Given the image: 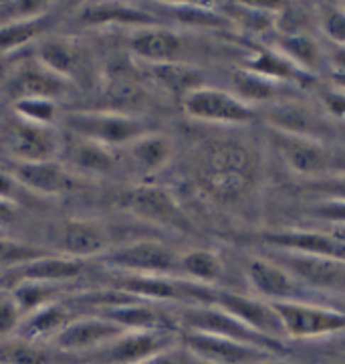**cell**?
Returning <instances> with one entry per match:
<instances>
[{"instance_id": "1", "label": "cell", "mask_w": 345, "mask_h": 364, "mask_svg": "<svg viewBox=\"0 0 345 364\" xmlns=\"http://www.w3.org/2000/svg\"><path fill=\"white\" fill-rule=\"evenodd\" d=\"M256 172L253 150L236 140H208L194 160L198 186L220 205H236L251 195Z\"/></svg>"}, {"instance_id": "2", "label": "cell", "mask_w": 345, "mask_h": 364, "mask_svg": "<svg viewBox=\"0 0 345 364\" xmlns=\"http://www.w3.org/2000/svg\"><path fill=\"white\" fill-rule=\"evenodd\" d=\"M61 122L71 136L105 146L109 150H121L129 142L148 134L146 119L119 109H69Z\"/></svg>"}, {"instance_id": "3", "label": "cell", "mask_w": 345, "mask_h": 364, "mask_svg": "<svg viewBox=\"0 0 345 364\" xmlns=\"http://www.w3.org/2000/svg\"><path fill=\"white\" fill-rule=\"evenodd\" d=\"M268 138L291 172L311 181H323L345 172V152L325 144L321 138L270 128Z\"/></svg>"}, {"instance_id": "4", "label": "cell", "mask_w": 345, "mask_h": 364, "mask_svg": "<svg viewBox=\"0 0 345 364\" xmlns=\"http://www.w3.org/2000/svg\"><path fill=\"white\" fill-rule=\"evenodd\" d=\"M180 253L158 239H136L99 255L102 265L119 275H176Z\"/></svg>"}, {"instance_id": "5", "label": "cell", "mask_w": 345, "mask_h": 364, "mask_svg": "<svg viewBox=\"0 0 345 364\" xmlns=\"http://www.w3.org/2000/svg\"><path fill=\"white\" fill-rule=\"evenodd\" d=\"M184 114L200 124L244 126L256 119V107L246 104L236 93L200 85L182 97Z\"/></svg>"}, {"instance_id": "6", "label": "cell", "mask_w": 345, "mask_h": 364, "mask_svg": "<svg viewBox=\"0 0 345 364\" xmlns=\"http://www.w3.org/2000/svg\"><path fill=\"white\" fill-rule=\"evenodd\" d=\"M180 346L176 330L121 332L117 338L81 358V364H143L153 356Z\"/></svg>"}, {"instance_id": "7", "label": "cell", "mask_w": 345, "mask_h": 364, "mask_svg": "<svg viewBox=\"0 0 345 364\" xmlns=\"http://www.w3.org/2000/svg\"><path fill=\"white\" fill-rule=\"evenodd\" d=\"M178 322L184 326V332H202V334H214L224 338L241 340L246 344L258 346L263 350L273 352L281 348V342L261 336L258 332L244 326L236 320L232 314L222 310L217 304H192L182 306L178 314Z\"/></svg>"}, {"instance_id": "8", "label": "cell", "mask_w": 345, "mask_h": 364, "mask_svg": "<svg viewBox=\"0 0 345 364\" xmlns=\"http://www.w3.org/2000/svg\"><path fill=\"white\" fill-rule=\"evenodd\" d=\"M0 146L13 162H43L57 160L61 152V138L55 126H38L21 117L4 122L0 130Z\"/></svg>"}, {"instance_id": "9", "label": "cell", "mask_w": 345, "mask_h": 364, "mask_svg": "<svg viewBox=\"0 0 345 364\" xmlns=\"http://www.w3.org/2000/svg\"><path fill=\"white\" fill-rule=\"evenodd\" d=\"M281 318L287 338H321L345 332V312L311 301L285 299L270 301Z\"/></svg>"}, {"instance_id": "10", "label": "cell", "mask_w": 345, "mask_h": 364, "mask_svg": "<svg viewBox=\"0 0 345 364\" xmlns=\"http://www.w3.org/2000/svg\"><path fill=\"white\" fill-rule=\"evenodd\" d=\"M121 207L133 215L136 219L166 229H188L190 223L180 207L178 198L168 191L166 186L158 184H138L129 188L121 196Z\"/></svg>"}, {"instance_id": "11", "label": "cell", "mask_w": 345, "mask_h": 364, "mask_svg": "<svg viewBox=\"0 0 345 364\" xmlns=\"http://www.w3.org/2000/svg\"><path fill=\"white\" fill-rule=\"evenodd\" d=\"M51 251L73 259L99 257L109 249V233L99 221L91 219H61L49 225Z\"/></svg>"}, {"instance_id": "12", "label": "cell", "mask_w": 345, "mask_h": 364, "mask_svg": "<svg viewBox=\"0 0 345 364\" xmlns=\"http://www.w3.org/2000/svg\"><path fill=\"white\" fill-rule=\"evenodd\" d=\"M180 346L200 364H258L268 358V352L258 346L202 332H184Z\"/></svg>"}, {"instance_id": "13", "label": "cell", "mask_w": 345, "mask_h": 364, "mask_svg": "<svg viewBox=\"0 0 345 364\" xmlns=\"http://www.w3.org/2000/svg\"><path fill=\"white\" fill-rule=\"evenodd\" d=\"M35 57L55 75L71 83H89L95 75V65L89 49L73 39L53 37L37 45Z\"/></svg>"}, {"instance_id": "14", "label": "cell", "mask_w": 345, "mask_h": 364, "mask_svg": "<svg viewBox=\"0 0 345 364\" xmlns=\"http://www.w3.org/2000/svg\"><path fill=\"white\" fill-rule=\"evenodd\" d=\"M121 332L126 330H121L119 326L99 314H85V316L71 318V322L65 326L61 334L55 338L53 346L69 356H75L81 363L83 356L105 346L107 342L117 338Z\"/></svg>"}, {"instance_id": "15", "label": "cell", "mask_w": 345, "mask_h": 364, "mask_svg": "<svg viewBox=\"0 0 345 364\" xmlns=\"http://www.w3.org/2000/svg\"><path fill=\"white\" fill-rule=\"evenodd\" d=\"M129 53L146 67L182 63L186 53V41L178 31L160 25L133 28L128 39Z\"/></svg>"}, {"instance_id": "16", "label": "cell", "mask_w": 345, "mask_h": 364, "mask_svg": "<svg viewBox=\"0 0 345 364\" xmlns=\"http://www.w3.org/2000/svg\"><path fill=\"white\" fill-rule=\"evenodd\" d=\"M222 310L232 314L236 320H241L244 326L258 332L261 336H267L270 340L281 342L285 336L281 318L275 312V306L267 299L251 298L243 294H232V291H214V301Z\"/></svg>"}, {"instance_id": "17", "label": "cell", "mask_w": 345, "mask_h": 364, "mask_svg": "<svg viewBox=\"0 0 345 364\" xmlns=\"http://www.w3.org/2000/svg\"><path fill=\"white\" fill-rule=\"evenodd\" d=\"M11 176L18 182L21 188L28 193L45 196H59L71 193L79 186V178L59 160H43V162H13Z\"/></svg>"}, {"instance_id": "18", "label": "cell", "mask_w": 345, "mask_h": 364, "mask_svg": "<svg viewBox=\"0 0 345 364\" xmlns=\"http://www.w3.org/2000/svg\"><path fill=\"white\" fill-rule=\"evenodd\" d=\"M67 90L69 83L55 75L51 69H47L35 55L14 67L6 83V91L13 102L23 97H47L57 102L67 93Z\"/></svg>"}, {"instance_id": "19", "label": "cell", "mask_w": 345, "mask_h": 364, "mask_svg": "<svg viewBox=\"0 0 345 364\" xmlns=\"http://www.w3.org/2000/svg\"><path fill=\"white\" fill-rule=\"evenodd\" d=\"M265 243L281 253H299V255L345 261V243L337 241L327 231L283 229L265 235Z\"/></svg>"}, {"instance_id": "20", "label": "cell", "mask_w": 345, "mask_h": 364, "mask_svg": "<svg viewBox=\"0 0 345 364\" xmlns=\"http://www.w3.org/2000/svg\"><path fill=\"white\" fill-rule=\"evenodd\" d=\"M11 279V286L18 282H35L47 286H67L83 275V261L67 257L61 253L49 251L47 255L21 265L13 272L6 273Z\"/></svg>"}, {"instance_id": "21", "label": "cell", "mask_w": 345, "mask_h": 364, "mask_svg": "<svg viewBox=\"0 0 345 364\" xmlns=\"http://www.w3.org/2000/svg\"><path fill=\"white\" fill-rule=\"evenodd\" d=\"M117 154L126 158L128 166L136 174L153 176V174L162 172L172 162L174 144L164 134L150 130L148 134L140 136L138 140L124 146L121 150H117Z\"/></svg>"}, {"instance_id": "22", "label": "cell", "mask_w": 345, "mask_h": 364, "mask_svg": "<svg viewBox=\"0 0 345 364\" xmlns=\"http://www.w3.org/2000/svg\"><path fill=\"white\" fill-rule=\"evenodd\" d=\"M275 261L281 263L295 279H301L309 286L319 289L345 286V261L299 255V253H283V257Z\"/></svg>"}, {"instance_id": "23", "label": "cell", "mask_w": 345, "mask_h": 364, "mask_svg": "<svg viewBox=\"0 0 345 364\" xmlns=\"http://www.w3.org/2000/svg\"><path fill=\"white\" fill-rule=\"evenodd\" d=\"M246 275L253 289L267 301H285L297 296V279L275 259H251Z\"/></svg>"}, {"instance_id": "24", "label": "cell", "mask_w": 345, "mask_h": 364, "mask_svg": "<svg viewBox=\"0 0 345 364\" xmlns=\"http://www.w3.org/2000/svg\"><path fill=\"white\" fill-rule=\"evenodd\" d=\"M77 23L83 26H140L155 25L153 16L136 4L126 2H87L79 6Z\"/></svg>"}, {"instance_id": "25", "label": "cell", "mask_w": 345, "mask_h": 364, "mask_svg": "<svg viewBox=\"0 0 345 364\" xmlns=\"http://www.w3.org/2000/svg\"><path fill=\"white\" fill-rule=\"evenodd\" d=\"M69 322H71L69 308L61 301H51L47 306H40L37 310L25 314L14 336L43 342V344H53Z\"/></svg>"}, {"instance_id": "26", "label": "cell", "mask_w": 345, "mask_h": 364, "mask_svg": "<svg viewBox=\"0 0 345 364\" xmlns=\"http://www.w3.org/2000/svg\"><path fill=\"white\" fill-rule=\"evenodd\" d=\"M0 364H81L53 344L33 342L21 336L0 338Z\"/></svg>"}, {"instance_id": "27", "label": "cell", "mask_w": 345, "mask_h": 364, "mask_svg": "<svg viewBox=\"0 0 345 364\" xmlns=\"http://www.w3.org/2000/svg\"><path fill=\"white\" fill-rule=\"evenodd\" d=\"M268 126L275 130L309 136V138H321V132L325 128L323 119L313 107L297 102L268 105Z\"/></svg>"}, {"instance_id": "28", "label": "cell", "mask_w": 345, "mask_h": 364, "mask_svg": "<svg viewBox=\"0 0 345 364\" xmlns=\"http://www.w3.org/2000/svg\"><path fill=\"white\" fill-rule=\"evenodd\" d=\"M67 162H69L67 168L77 176L109 174L117 164V154L115 150H109L105 146L71 136V144L67 148Z\"/></svg>"}, {"instance_id": "29", "label": "cell", "mask_w": 345, "mask_h": 364, "mask_svg": "<svg viewBox=\"0 0 345 364\" xmlns=\"http://www.w3.org/2000/svg\"><path fill=\"white\" fill-rule=\"evenodd\" d=\"M51 13L9 16L0 21V53H13L28 43H35L49 26Z\"/></svg>"}, {"instance_id": "30", "label": "cell", "mask_w": 345, "mask_h": 364, "mask_svg": "<svg viewBox=\"0 0 345 364\" xmlns=\"http://www.w3.org/2000/svg\"><path fill=\"white\" fill-rule=\"evenodd\" d=\"M222 261L214 251L208 249H190L180 253L178 273L180 277L194 282L198 286L212 287L222 277Z\"/></svg>"}, {"instance_id": "31", "label": "cell", "mask_w": 345, "mask_h": 364, "mask_svg": "<svg viewBox=\"0 0 345 364\" xmlns=\"http://www.w3.org/2000/svg\"><path fill=\"white\" fill-rule=\"evenodd\" d=\"M152 79L168 93H174L184 97L186 93H190L192 90L204 85L202 83V73L192 67L190 63L182 61V63H166V65H152L148 67Z\"/></svg>"}, {"instance_id": "32", "label": "cell", "mask_w": 345, "mask_h": 364, "mask_svg": "<svg viewBox=\"0 0 345 364\" xmlns=\"http://www.w3.org/2000/svg\"><path fill=\"white\" fill-rule=\"evenodd\" d=\"M103 90L119 112H126L121 107L133 105L140 97V81L128 65H114L103 75Z\"/></svg>"}, {"instance_id": "33", "label": "cell", "mask_w": 345, "mask_h": 364, "mask_svg": "<svg viewBox=\"0 0 345 364\" xmlns=\"http://www.w3.org/2000/svg\"><path fill=\"white\" fill-rule=\"evenodd\" d=\"M285 59H289L295 67L301 71H307L311 67H317L321 61V49L317 41L311 39L309 35L295 31V33H285L279 39V49Z\"/></svg>"}, {"instance_id": "34", "label": "cell", "mask_w": 345, "mask_h": 364, "mask_svg": "<svg viewBox=\"0 0 345 364\" xmlns=\"http://www.w3.org/2000/svg\"><path fill=\"white\" fill-rule=\"evenodd\" d=\"M51 249L40 247V245H33L28 241H21V239H11L0 235V269L2 272H13L21 265H26L31 261L38 259L43 255H47Z\"/></svg>"}, {"instance_id": "35", "label": "cell", "mask_w": 345, "mask_h": 364, "mask_svg": "<svg viewBox=\"0 0 345 364\" xmlns=\"http://www.w3.org/2000/svg\"><path fill=\"white\" fill-rule=\"evenodd\" d=\"M164 6L174 11L172 14L178 18L182 25L210 28V26H224L232 23L230 18H226V14L217 13L210 6H206V4H192V2H188V4H184V2L176 4V2H172V4H164Z\"/></svg>"}, {"instance_id": "36", "label": "cell", "mask_w": 345, "mask_h": 364, "mask_svg": "<svg viewBox=\"0 0 345 364\" xmlns=\"http://www.w3.org/2000/svg\"><path fill=\"white\" fill-rule=\"evenodd\" d=\"M14 116L38 124V126H55V122L59 119V107L55 100L47 97H23L13 102Z\"/></svg>"}, {"instance_id": "37", "label": "cell", "mask_w": 345, "mask_h": 364, "mask_svg": "<svg viewBox=\"0 0 345 364\" xmlns=\"http://www.w3.org/2000/svg\"><path fill=\"white\" fill-rule=\"evenodd\" d=\"M317 25L335 47H345V6L344 4H317Z\"/></svg>"}, {"instance_id": "38", "label": "cell", "mask_w": 345, "mask_h": 364, "mask_svg": "<svg viewBox=\"0 0 345 364\" xmlns=\"http://www.w3.org/2000/svg\"><path fill=\"white\" fill-rule=\"evenodd\" d=\"M23 320V312L16 306L13 294L9 289L0 291V338H9L14 336L18 326Z\"/></svg>"}, {"instance_id": "39", "label": "cell", "mask_w": 345, "mask_h": 364, "mask_svg": "<svg viewBox=\"0 0 345 364\" xmlns=\"http://www.w3.org/2000/svg\"><path fill=\"white\" fill-rule=\"evenodd\" d=\"M313 215L325 223L335 225H345V200H332V198H321L313 208Z\"/></svg>"}, {"instance_id": "40", "label": "cell", "mask_w": 345, "mask_h": 364, "mask_svg": "<svg viewBox=\"0 0 345 364\" xmlns=\"http://www.w3.org/2000/svg\"><path fill=\"white\" fill-rule=\"evenodd\" d=\"M313 191H317L321 198H332V200H345V172L337 176H329L323 181L313 182Z\"/></svg>"}, {"instance_id": "41", "label": "cell", "mask_w": 345, "mask_h": 364, "mask_svg": "<svg viewBox=\"0 0 345 364\" xmlns=\"http://www.w3.org/2000/svg\"><path fill=\"white\" fill-rule=\"evenodd\" d=\"M18 219V203L0 196V231Z\"/></svg>"}, {"instance_id": "42", "label": "cell", "mask_w": 345, "mask_h": 364, "mask_svg": "<svg viewBox=\"0 0 345 364\" xmlns=\"http://www.w3.org/2000/svg\"><path fill=\"white\" fill-rule=\"evenodd\" d=\"M332 61L333 67H335L337 77H345V47H335V45H333Z\"/></svg>"}, {"instance_id": "43", "label": "cell", "mask_w": 345, "mask_h": 364, "mask_svg": "<svg viewBox=\"0 0 345 364\" xmlns=\"http://www.w3.org/2000/svg\"><path fill=\"white\" fill-rule=\"evenodd\" d=\"M327 233L333 235L337 241L345 243V225H335V227H329V231H327Z\"/></svg>"}, {"instance_id": "44", "label": "cell", "mask_w": 345, "mask_h": 364, "mask_svg": "<svg viewBox=\"0 0 345 364\" xmlns=\"http://www.w3.org/2000/svg\"><path fill=\"white\" fill-rule=\"evenodd\" d=\"M258 364H283V363H279V360H273V358H265V360H261Z\"/></svg>"}, {"instance_id": "45", "label": "cell", "mask_w": 345, "mask_h": 364, "mask_svg": "<svg viewBox=\"0 0 345 364\" xmlns=\"http://www.w3.org/2000/svg\"><path fill=\"white\" fill-rule=\"evenodd\" d=\"M344 6H345V2H344Z\"/></svg>"}, {"instance_id": "46", "label": "cell", "mask_w": 345, "mask_h": 364, "mask_svg": "<svg viewBox=\"0 0 345 364\" xmlns=\"http://www.w3.org/2000/svg\"><path fill=\"white\" fill-rule=\"evenodd\" d=\"M0 235H2V233H0Z\"/></svg>"}]
</instances>
